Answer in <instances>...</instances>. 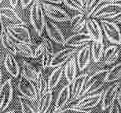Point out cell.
I'll list each match as a JSON object with an SVG mask.
<instances>
[{"instance_id": "obj_1", "label": "cell", "mask_w": 121, "mask_h": 113, "mask_svg": "<svg viewBox=\"0 0 121 113\" xmlns=\"http://www.w3.org/2000/svg\"><path fill=\"white\" fill-rule=\"evenodd\" d=\"M108 70L105 69H99L95 70L91 75L86 78L84 89L81 94V97L86 95L93 94L101 89V88L105 84V78ZM80 97V98H81Z\"/></svg>"}, {"instance_id": "obj_2", "label": "cell", "mask_w": 121, "mask_h": 113, "mask_svg": "<svg viewBox=\"0 0 121 113\" xmlns=\"http://www.w3.org/2000/svg\"><path fill=\"white\" fill-rule=\"evenodd\" d=\"M40 0H34L30 7V22L39 36H42L45 29L46 18Z\"/></svg>"}, {"instance_id": "obj_3", "label": "cell", "mask_w": 121, "mask_h": 113, "mask_svg": "<svg viewBox=\"0 0 121 113\" xmlns=\"http://www.w3.org/2000/svg\"><path fill=\"white\" fill-rule=\"evenodd\" d=\"M120 15L121 2H117V3L105 2L100 5L91 17L100 20H109V19L117 18Z\"/></svg>"}, {"instance_id": "obj_4", "label": "cell", "mask_w": 121, "mask_h": 113, "mask_svg": "<svg viewBox=\"0 0 121 113\" xmlns=\"http://www.w3.org/2000/svg\"><path fill=\"white\" fill-rule=\"evenodd\" d=\"M6 31L15 42L32 44L30 31L25 23L9 24L6 27Z\"/></svg>"}, {"instance_id": "obj_5", "label": "cell", "mask_w": 121, "mask_h": 113, "mask_svg": "<svg viewBox=\"0 0 121 113\" xmlns=\"http://www.w3.org/2000/svg\"><path fill=\"white\" fill-rule=\"evenodd\" d=\"M42 5L45 15L53 21L65 22V21H70V19H71V17L65 10L56 6V5L46 2H42Z\"/></svg>"}, {"instance_id": "obj_6", "label": "cell", "mask_w": 121, "mask_h": 113, "mask_svg": "<svg viewBox=\"0 0 121 113\" xmlns=\"http://www.w3.org/2000/svg\"><path fill=\"white\" fill-rule=\"evenodd\" d=\"M101 26L106 38L112 44L121 45V29L117 23L108 20H101Z\"/></svg>"}, {"instance_id": "obj_7", "label": "cell", "mask_w": 121, "mask_h": 113, "mask_svg": "<svg viewBox=\"0 0 121 113\" xmlns=\"http://www.w3.org/2000/svg\"><path fill=\"white\" fill-rule=\"evenodd\" d=\"M17 89L21 95L28 98L33 101H36L39 98L38 91L36 89L35 83L27 79L21 74L17 83Z\"/></svg>"}, {"instance_id": "obj_8", "label": "cell", "mask_w": 121, "mask_h": 113, "mask_svg": "<svg viewBox=\"0 0 121 113\" xmlns=\"http://www.w3.org/2000/svg\"><path fill=\"white\" fill-rule=\"evenodd\" d=\"M13 89L11 78L5 81L0 86V113L8 108L13 100Z\"/></svg>"}, {"instance_id": "obj_9", "label": "cell", "mask_w": 121, "mask_h": 113, "mask_svg": "<svg viewBox=\"0 0 121 113\" xmlns=\"http://www.w3.org/2000/svg\"><path fill=\"white\" fill-rule=\"evenodd\" d=\"M121 87V83L119 82H112L107 89L104 90L101 101V108L102 110L108 109L111 105L114 104L117 100L118 91Z\"/></svg>"}, {"instance_id": "obj_10", "label": "cell", "mask_w": 121, "mask_h": 113, "mask_svg": "<svg viewBox=\"0 0 121 113\" xmlns=\"http://www.w3.org/2000/svg\"><path fill=\"white\" fill-rule=\"evenodd\" d=\"M78 51V49L71 47H65V48L54 53L50 62V67H58L64 66L72 56Z\"/></svg>"}, {"instance_id": "obj_11", "label": "cell", "mask_w": 121, "mask_h": 113, "mask_svg": "<svg viewBox=\"0 0 121 113\" xmlns=\"http://www.w3.org/2000/svg\"><path fill=\"white\" fill-rule=\"evenodd\" d=\"M103 92L104 90L101 89L95 93H93V94L84 96V97H81L80 99H79L78 102L73 106L81 109L92 110L94 108H95L97 105H98L101 103Z\"/></svg>"}, {"instance_id": "obj_12", "label": "cell", "mask_w": 121, "mask_h": 113, "mask_svg": "<svg viewBox=\"0 0 121 113\" xmlns=\"http://www.w3.org/2000/svg\"><path fill=\"white\" fill-rule=\"evenodd\" d=\"M92 39L87 33L79 32V33H74L69 37L65 39V41L63 46L64 47H71V48H78L83 46L89 44L92 42Z\"/></svg>"}, {"instance_id": "obj_13", "label": "cell", "mask_w": 121, "mask_h": 113, "mask_svg": "<svg viewBox=\"0 0 121 113\" xmlns=\"http://www.w3.org/2000/svg\"><path fill=\"white\" fill-rule=\"evenodd\" d=\"M87 77L88 74H81L76 76V78L73 80V82L70 84V89H71V100H70V102L80 99L81 94L84 89V87H85Z\"/></svg>"}, {"instance_id": "obj_14", "label": "cell", "mask_w": 121, "mask_h": 113, "mask_svg": "<svg viewBox=\"0 0 121 113\" xmlns=\"http://www.w3.org/2000/svg\"><path fill=\"white\" fill-rule=\"evenodd\" d=\"M45 29L48 37L50 40L63 46L65 41V37L59 27L57 25L56 23H54V21H53L50 19L46 20Z\"/></svg>"}, {"instance_id": "obj_15", "label": "cell", "mask_w": 121, "mask_h": 113, "mask_svg": "<svg viewBox=\"0 0 121 113\" xmlns=\"http://www.w3.org/2000/svg\"><path fill=\"white\" fill-rule=\"evenodd\" d=\"M85 28L87 33L90 35L92 40L94 41H103V31L101 26L95 18H89L86 19Z\"/></svg>"}, {"instance_id": "obj_16", "label": "cell", "mask_w": 121, "mask_h": 113, "mask_svg": "<svg viewBox=\"0 0 121 113\" xmlns=\"http://www.w3.org/2000/svg\"><path fill=\"white\" fill-rule=\"evenodd\" d=\"M76 63L77 67L79 70L83 71L90 65L91 59V45L86 44L81 47V48L78 50L76 55Z\"/></svg>"}, {"instance_id": "obj_17", "label": "cell", "mask_w": 121, "mask_h": 113, "mask_svg": "<svg viewBox=\"0 0 121 113\" xmlns=\"http://www.w3.org/2000/svg\"><path fill=\"white\" fill-rule=\"evenodd\" d=\"M120 50L119 45L112 44L107 47L104 51L103 59L101 63L105 66H109L117 62L119 59Z\"/></svg>"}, {"instance_id": "obj_18", "label": "cell", "mask_w": 121, "mask_h": 113, "mask_svg": "<svg viewBox=\"0 0 121 113\" xmlns=\"http://www.w3.org/2000/svg\"><path fill=\"white\" fill-rule=\"evenodd\" d=\"M70 100H71V89H70V85L68 83L60 90L54 102L57 111L65 108V106L70 102Z\"/></svg>"}, {"instance_id": "obj_19", "label": "cell", "mask_w": 121, "mask_h": 113, "mask_svg": "<svg viewBox=\"0 0 121 113\" xmlns=\"http://www.w3.org/2000/svg\"><path fill=\"white\" fill-rule=\"evenodd\" d=\"M35 104L39 113H45L53 104V90L48 89L43 94L40 95Z\"/></svg>"}, {"instance_id": "obj_20", "label": "cell", "mask_w": 121, "mask_h": 113, "mask_svg": "<svg viewBox=\"0 0 121 113\" xmlns=\"http://www.w3.org/2000/svg\"><path fill=\"white\" fill-rule=\"evenodd\" d=\"M13 55L7 53L4 59V67L12 77L17 78L20 75V67Z\"/></svg>"}, {"instance_id": "obj_21", "label": "cell", "mask_w": 121, "mask_h": 113, "mask_svg": "<svg viewBox=\"0 0 121 113\" xmlns=\"http://www.w3.org/2000/svg\"><path fill=\"white\" fill-rule=\"evenodd\" d=\"M0 14L2 19L8 21L10 24H24L21 16L11 6H4L0 8Z\"/></svg>"}, {"instance_id": "obj_22", "label": "cell", "mask_w": 121, "mask_h": 113, "mask_svg": "<svg viewBox=\"0 0 121 113\" xmlns=\"http://www.w3.org/2000/svg\"><path fill=\"white\" fill-rule=\"evenodd\" d=\"M77 63L75 56L70 59L64 65V75L68 83L70 85L77 76Z\"/></svg>"}, {"instance_id": "obj_23", "label": "cell", "mask_w": 121, "mask_h": 113, "mask_svg": "<svg viewBox=\"0 0 121 113\" xmlns=\"http://www.w3.org/2000/svg\"><path fill=\"white\" fill-rule=\"evenodd\" d=\"M86 14L84 13H79L70 19V29L73 33H79L85 28L86 21Z\"/></svg>"}, {"instance_id": "obj_24", "label": "cell", "mask_w": 121, "mask_h": 113, "mask_svg": "<svg viewBox=\"0 0 121 113\" xmlns=\"http://www.w3.org/2000/svg\"><path fill=\"white\" fill-rule=\"evenodd\" d=\"M91 58L95 63H100L103 59L105 45L103 41H92L91 44Z\"/></svg>"}, {"instance_id": "obj_25", "label": "cell", "mask_w": 121, "mask_h": 113, "mask_svg": "<svg viewBox=\"0 0 121 113\" xmlns=\"http://www.w3.org/2000/svg\"><path fill=\"white\" fill-rule=\"evenodd\" d=\"M18 100L22 113H39L35 101L22 95L18 96Z\"/></svg>"}, {"instance_id": "obj_26", "label": "cell", "mask_w": 121, "mask_h": 113, "mask_svg": "<svg viewBox=\"0 0 121 113\" xmlns=\"http://www.w3.org/2000/svg\"><path fill=\"white\" fill-rule=\"evenodd\" d=\"M39 70L35 69V67H33L31 63H28L27 61H23L21 64V74L30 80L33 83H35L38 78Z\"/></svg>"}, {"instance_id": "obj_27", "label": "cell", "mask_w": 121, "mask_h": 113, "mask_svg": "<svg viewBox=\"0 0 121 113\" xmlns=\"http://www.w3.org/2000/svg\"><path fill=\"white\" fill-rule=\"evenodd\" d=\"M64 75V66L58 67H55L48 78V88L49 89H54L58 85L60 81Z\"/></svg>"}, {"instance_id": "obj_28", "label": "cell", "mask_w": 121, "mask_h": 113, "mask_svg": "<svg viewBox=\"0 0 121 113\" xmlns=\"http://www.w3.org/2000/svg\"><path fill=\"white\" fill-rule=\"evenodd\" d=\"M121 79V63L112 66L109 70H108L105 78L106 83H112L118 82Z\"/></svg>"}, {"instance_id": "obj_29", "label": "cell", "mask_w": 121, "mask_h": 113, "mask_svg": "<svg viewBox=\"0 0 121 113\" xmlns=\"http://www.w3.org/2000/svg\"><path fill=\"white\" fill-rule=\"evenodd\" d=\"M1 42L3 48L6 49L8 53H10L13 55H16L17 54L16 49V42L11 38V36L9 35L6 31H5L3 36H2Z\"/></svg>"}, {"instance_id": "obj_30", "label": "cell", "mask_w": 121, "mask_h": 113, "mask_svg": "<svg viewBox=\"0 0 121 113\" xmlns=\"http://www.w3.org/2000/svg\"><path fill=\"white\" fill-rule=\"evenodd\" d=\"M35 85L36 89L38 91L39 97L40 95L43 94V93H46L49 89V88H48V81L47 79V78H46L44 73L43 72V70H39L38 78Z\"/></svg>"}, {"instance_id": "obj_31", "label": "cell", "mask_w": 121, "mask_h": 113, "mask_svg": "<svg viewBox=\"0 0 121 113\" xmlns=\"http://www.w3.org/2000/svg\"><path fill=\"white\" fill-rule=\"evenodd\" d=\"M31 44L28 43L16 42L17 52L25 58H33L34 51L31 47Z\"/></svg>"}, {"instance_id": "obj_32", "label": "cell", "mask_w": 121, "mask_h": 113, "mask_svg": "<svg viewBox=\"0 0 121 113\" xmlns=\"http://www.w3.org/2000/svg\"><path fill=\"white\" fill-rule=\"evenodd\" d=\"M84 12L86 18H89L92 16L97 8L102 4V0H83Z\"/></svg>"}, {"instance_id": "obj_33", "label": "cell", "mask_w": 121, "mask_h": 113, "mask_svg": "<svg viewBox=\"0 0 121 113\" xmlns=\"http://www.w3.org/2000/svg\"><path fill=\"white\" fill-rule=\"evenodd\" d=\"M62 2H64L65 6L72 10L77 11L78 13L84 12L83 0H62Z\"/></svg>"}, {"instance_id": "obj_34", "label": "cell", "mask_w": 121, "mask_h": 113, "mask_svg": "<svg viewBox=\"0 0 121 113\" xmlns=\"http://www.w3.org/2000/svg\"><path fill=\"white\" fill-rule=\"evenodd\" d=\"M92 110H85L81 109L75 106L67 107L57 111L56 113H91Z\"/></svg>"}, {"instance_id": "obj_35", "label": "cell", "mask_w": 121, "mask_h": 113, "mask_svg": "<svg viewBox=\"0 0 121 113\" xmlns=\"http://www.w3.org/2000/svg\"><path fill=\"white\" fill-rule=\"evenodd\" d=\"M43 44L45 48V51L46 52L50 53L51 55H54V45H53L52 40H50L49 37H43L42 42H41Z\"/></svg>"}, {"instance_id": "obj_36", "label": "cell", "mask_w": 121, "mask_h": 113, "mask_svg": "<svg viewBox=\"0 0 121 113\" xmlns=\"http://www.w3.org/2000/svg\"><path fill=\"white\" fill-rule=\"evenodd\" d=\"M53 55H51V54L47 53L45 51L43 55L41 57V66H42L43 70H46L47 68L50 67V62H51Z\"/></svg>"}, {"instance_id": "obj_37", "label": "cell", "mask_w": 121, "mask_h": 113, "mask_svg": "<svg viewBox=\"0 0 121 113\" xmlns=\"http://www.w3.org/2000/svg\"><path fill=\"white\" fill-rule=\"evenodd\" d=\"M45 48L42 43H40L36 48L34 50V55H33V58L34 59H41V57L43 55V54L45 53Z\"/></svg>"}, {"instance_id": "obj_38", "label": "cell", "mask_w": 121, "mask_h": 113, "mask_svg": "<svg viewBox=\"0 0 121 113\" xmlns=\"http://www.w3.org/2000/svg\"><path fill=\"white\" fill-rule=\"evenodd\" d=\"M108 113H120V107L117 102H115L112 105H111V107L108 108Z\"/></svg>"}, {"instance_id": "obj_39", "label": "cell", "mask_w": 121, "mask_h": 113, "mask_svg": "<svg viewBox=\"0 0 121 113\" xmlns=\"http://www.w3.org/2000/svg\"><path fill=\"white\" fill-rule=\"evenodd\" d=\"M5 31H6V28H5L4 24H3V19H2L1 14H0V40H1Z\"/></svg>"}, {"instance_id": "obj_40", "label": "cell", "mask_w": 121, "mask_h": 113, "mask_svg": "<svg viewBox=\"0 0 121 113\" xmlns=\"http://www.w3.org/2000/svg\"><path fill=\"white\" fill-rule=\"evenodd\" d=\"M34 0H20L21 2V6L23 9L27 8L30 6V5L32 3V2Z\"/></svg>"}, {"instance_id": "obj_41", "label": "cell", "mask_w": 121, "mask_h": 113, "mask_svg": "<svg viewBox=\"0 0 121 113\" xmlns=\"http://www.w3.org/2000/svg\"><path fill=\"white\" fill-rule=\"evenodd\" d=\"M117 103L119 105L120 108H121V87L120 89L118 91V93H117Z\"/></svg>"}, {"instance_id": "obj_42", "label": "cell", "mask_w": 121, "mask_h": 113, "mask_svg": "<svg viewBox=\"0 0 121 113\" xmlns=\"http://www.w3.org/2000/svg\"><path fill=\"white\" fill-rule=\"evenodd\" d=\"M20 2V0H9V6L15 9L18 5V2Z\"/></svg>"}, {"instance_id": "obj_43", "label": "cell", "mask_w": 121, "mask_h": 113, "mask_svg": "<svg viewBox=\"0 0 121 113\" xmlns=\"http://www.w3.org/2000/svg\"><path fill=\"white\" fill-rule=\"evenodd\" d=\"M46 2H49L52 4H60L62 3V0H43Z\"/></svg>"}, {"instance_id": "obj_44", "label": "cell", "mask_w": 121, "mask_h": 113, "mask_svg": "<svg viewBox=\"0 0 121 113\" xmlns=\"http://www.w3.org/2000/svg\"><path fill=\"white\" fill-rule=\"evenodd\" d=\"M105 2H110V3H117V2H121V0H102V3Z\"/></svg>"}, {"instance_id": "obj_45", "label": "cell", "mask_w": 121, "mask_h": 113, "mask_svg": "<svg viewBox=\"0 0 121 113\" xmlns=\"http://www.w3.org/2000/svg\"><path fill=\"white\" fill-rule=\"evenodd\" d=\"M116 22H117V23H119V24L121 25V15L116 18Z\"/></svg>"}, {"instance_id": "obj_46", "label": "cell", "mask_w": 121, "mask_h": 113, "mask_svg": "<svg viewBox=\"0 0 121 113\" xmlns=\"http://www.w3.org/2000/svg\"><path fill=\"white\" fill-rule=\"evenodd\" d=\"M2 84V73L1 69H0V86H1Z\"/></svg>"}, {"instance_id": "obj_47", "label": "cell", "mask_w": 121, "mask_h": 113, "mask_svg": "<svg viewBox=\"0 0 121 113\" xmlns=\"http://www.w3.org/2000/svg\"><path fill=\"white\" fill-rule=\"evenodd\" d=\"M3 113H14V111H13V110H8V111L5 112Z\"/></svg>"}, {"instance_id": "obj_48", "label": "cell", "mask_w": 121, "mask_h": 113, "mask_svg": "<svg viewBox=\"0 0 121 113\" xmlns=\"http://www.w3.org/2000/svg\"><path fill=\"white\" fill-rule=\"evenodd\" d=\"M91 113H93V112H91Z\"/></svg>"}, {"instance_id": "obj_49", "label": "cell", "mask_w": 121, "mask_h": 113, "mask_svg": "<svg viewBox=\"0 0 121 113\" xmlns=\"http://www.w3.org/2000/svg\"><path fill=\"white\" fill-rule=\"evenodd\" d=\"M120 29H121V28H120Z\"/></svg>"}]
</instances>
